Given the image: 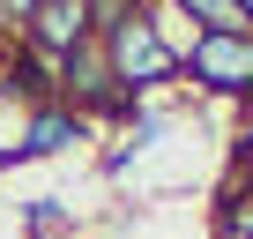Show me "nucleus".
<instances>
[{"label": "nucleus", "instance_id": "obj_4", "mask_svg": "<svg viewBox=\"0 0 253 239\" xmlns=\"http://www.w3.org/2000/svg\"><path fill=\"white\" fill-rule=\"evenodd\" d=\"M75 142H89V120H82V112H67L60 97L23 112V135H15V150H23V157H60V150H75Z\"/></svg>", "mask_w": 253, "mask_h": 239}, {"label": "nucleus", "instance_id": "obj_6", "mask_svg": "<svg viewBox=\"0 0 253 239\" xmlns=\"http://www.w3.org/2000/svg\"><path fill=\"white\" fill-rule=\"evenodd\" d=\"M23 224H30V239H60V232H75V209L60 194H38V202H23Z\"/></svg>", "mask_w": 253, "mask_h": 239}, {"label": "nucleus", "instance_id": "obj_1", "mask_svg": "<svg viewBox=\"0 0 253 239\" xmlns=\"http://www.w3.org/2000/svg\"><path fill=\"white\" fill-rule=\"evenodd\" d=\"M97 53H104V67H112V82L134 97V105H149L171 75H179V53L157 38V23H149V8L134 0V8H126L119 23H104L97 30Z\"/></svg>", "mask_w": 253, "mask_h": 239}, {"label": "nucleus", "instance_id": "obj_2", "mask_svg": "<svg viewBox=\"0 0 253 239\" xmlns=\"http://www.w3.org/2000/svg\"><path fill=\"white\" fill-rule=\"evenodd\" d=\"M179 75L194 82V90H209V97H246L253 90V38H194L186 53H179Z\"/></svg>", "mask_w": 253, "mask_h": 239}, {"label": "nucleus", "instance_id": "obj_8", "mask_svg": "<svg viewBox=\"0 0 253 239\" xmlns=\"http://www.w3.org/2000/svg\"><path fill=\"white\" fill-rule=\"evenodd\" d=\"M15 157H23V150H15V142H0V172H8V165H15Z\"/></svg>", "mask_w": 253, "mask_h": 239}, {"label": "nucleus", "instance_id": "obj_3", "mask_svg": "<svg viewBox=\"0 0 253 239\" xmlns=\"http://www.w3.org/2000/svg\"><path fill=\"white\" fill-rule=\"evenodd\" d=\"M97 23H89V0H38L30 23H23V45L15 53H38V60H67L75 45H89Z\"/></svg>", "mask_w": 253, "mask_h": 239}, {"label": "nucleus", "instance_id": "obj_5", "mask_svg": "<svg viewBox=\"0 0 253 239\" xmlns=\"http://www.w3.org/2000/svg\"><path fill=\"white\" fill-rule=\"evenodd\" d=\"M171 15L194 38H253V8L246 0H171Z\"/></svg>", "mask_w": 253, "mask_h": 239}, {"label": "nucleus", "instance_id": "obj_7", "mask_svg": "<svg viewBox=\"0 0 253 239\" xmlns=\"http://www.w3.org/2000/svg\"><path fill=\"white\" fill-rule=\"evenodd\" d=\"M30 8H38V0H0V60L23 45V23H30Z\"/></svg>", "mask_w": 253, "mask_h": 239}]
</instances>
